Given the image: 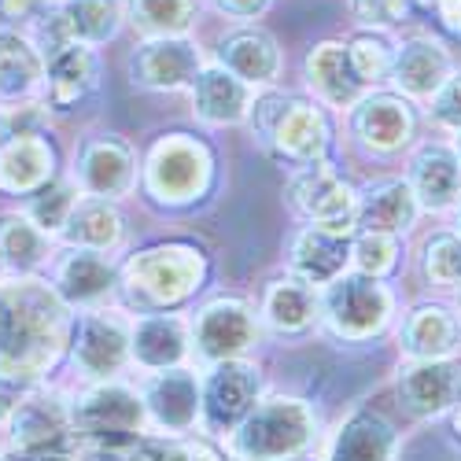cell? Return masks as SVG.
Returning a JSON list of instances; mask_svg holds the SVG:
<instances>
[{
  "instance_id": "6da1fadb",
  "label": "cell",
  "mask_w": 461,
  "mask_h": 461,
  "mask_svg": "<svg viewBox=\"0 0 461 461\" xmlns=\"http://www.w3.org/2000/svg\"><path fill=\"white\" fill-rule=\"evenodd\" d=\"M74 311L41 274L0 270V376L41 384L70 351Z\"/></svg>"
},
{
  "instance_id": "7a4b0ae2",
  "label": "cell",
  "mask_w": 461,
  "mask_h": 461,
  "mask_svg": "<svg viewBox=\"0 0 461 461\" xmlns=\"http://www.w3.org/2000/svg\"><path fill=\"white\" fill-rule=\"evenodd\" d=\"M248 126L266 156L288 170L329 163L332 126H329V114L321 111V104H314V100L288 96V93H262L251 104Z\"/></svg>"
},
{
  "instance_id": "3957f363",
  "label": "cell",
  "mask_w": 461,
  "mask_h": 461,
  "mask_svg": "<svg viewBox=\"0 0 461 461\" xmlns=\"http://www.w3.org/2000/svg\"><path fill=\"white\" fill-rule=\"evenodd\" d=\"M207 281V255L192 244H151L126 258L122 295L140 314H170Z\"/></svg>"
},
{
  "instance_id": "277c9868",
  "label": "cell",
  "mask_w": 461,
  "mask_h": 461,
  "mask_svg": "<svg viewBox=\"0 0 461 461\" xmlns=\"http://www.w3.org/2000/svg\"><path fill=\"white\" fill-rule=\"evenodd\" d=\"M214 151L192 133H167L148 148L140 163V185L159 207H192L214 188Z\"/></svg>"
},
{
  "instance_id": "5b68a950",
  "label": "cell",
  "mask_w": 461,
  "mask_h": 461,
  "mask_svg": "<svg viewBox=\"0 0 461 461\" xmlns=\"http://www.w3.org/2000/svg\"><path fill=\"white\" fill-rule=\"evenodd\" d=\"M314 436L318 417L311 406L292 395H270L229 439L240 461H299L314 447Z\"/></svg>"
},
{
  "instance_id": "8992f818",
  "label": "cell",
  "mask_w": 461,
  "mask_h": 461,
  "mask_svg": "<svg viewBox=\"0 0 461 461\" xmlns=\"http://www.w3.org/2000/svg\"><path fill=\"white\" fill-rule=\"evenodd\" d=\"M70 420L78 443H114L130 447L148 429V410L140 392L126 388L119 380L89 384L82 395L70 399Z\"/></svg>"
},
{
  "instance_id": "52a82bcc",
  "label": "cell",
  "mask_w": 461,
  "mask_h": 461,
  "mask_svg": "<svg viewBox=\"0 0 461 461\" xmlns=\"http://www.w3.org/2000/svg\"><path fill=\"white\" fill-rule=\"evenodd\" d=\"M392 306L395 299L384 288V281L355 274V270H348L343 277L321 288V321L332 336L348 343L380 336L392 321Z\"/></svg>"
},
{
  "instance_id": "ba28073f",
  "label": "cell",
  "mask_w": 461,
  "mask_h": 461,
  "mask_svg": "<svg viewBox=\"0 0 461 461\" xmlns=\"http://www.w3.org/2000/svg\"><path fill=\"white\" fill-rule=\"evenodd\" d=\"M126 23L122 0H56V5L33 23V45L41 56L63 45H89L100 49L119 37Z\"/></svg>"
},
{
  "instance_id": "9c48e42d",
  "label": "cell",
  "mask_w": 461,
  "mask_h": 461,
  "mask_svg": "<svg viewBox=\"0 0 461 461\" xmlns=\"http://www.w3.org/2000/svg\"><path fill=\"white\" fill-rule=\"evenodd\" d=\"M203 406H200V425L211 436H233L251 410L262 402V376L251 362L233 358L207 366V376L200 380Z\"/></svg>"
},
{
  "instance_id": "30bf717a",
  "label": "cell",
  "mask_w": 461,
  "mask_h": 461,
  "mask_svg": "<svg viewBox=\"0 0 461 461\" xmlns=\"http://www.w3.org/2000/svg\"><path fill=\"white\" fill-rule=\"evenodd\" d=\"M130 336H133V321H126L122 314H107V311H86L74 318V332H70V366L78 369V376L104 384L114 380L126 362H133L130 355Z\"/></svg>"
},
{
  "instance_id": "8fae6325",
  "label": "cell",
  "mask_w": 461,
  "mask_h": 461,
  "mask_svg": "<svg viewBox=\"0 0 461 461\" xmlns=\"http://www.w3.org/2000/svg\"><path fill=\"white\" fill-rule=\"evenodd\" d=\"M137 177H140V163L133 144L114 133H93L74 151L70 181L78 185L82 196L119 203L137 188Z\"/></svg>"
},
{
  "instance_id": "7c38bea8",
  "label": "cell",
  "mask_w": 461,
  "mask_h": 461,
  "mask_svg": "<svg viewBox=\"0 0 461 461\" xmlns=\"http://www.w3.org/2000/svg\"><path fill=\"white\" fill-rule=\"evenodd\" d=\"M285 196L292 211L306 225H325V229H348L355 233V207H358V188L343 177L332 163H314L292 170Z\"/></svg>"
},
{
  "instance_id": "4fadbf2b",
  "label": "cell",
  "mask_w": 461,
  "mask_h": 461,
  "mask_svg": "<svg viewBox=\"0 0 461 461\" xmlns=\"http://www.w3.org/2000/svg\"><path fill=\"white\" fill-rule=\"evenodd\" d=\"M258 332H262V321L255 314V306L237 295H221V299H211L196 314V321H192V351L207 366L233 362L255 348Z\"/></svg>"
},
{
  "instance_id": "5bb4252c",
  "label": "cell",
  "mask_w": 461,
  "mask_h": 461,
  "mask_svg": "<svg viewBox=\"0 0 461 461\" xmlns=\"http://www.w3.org/2000/svg\"><path fill=\"white\" fill-rule=\"evenodd\" d=\"M52 285L70 311H104L122 292V266L107 251L67 248L52 266Z\"/></svg>"
},
{
  "instance_id": "9a60e30c",
  "label": "cell",
  "mask_w": 461,
  "mask_h": 461,
  "mask_svg": "<svg viewBox=\"0 0 461 461\" xmlns=\"http://www.w3.org/2000/svg\"><path fill=\"white\" fill-rule=\"evenodd\" d=\"M126 70L137 89L177 93L192 89L196 74L203 70V52L192 37H148L130 52Z\"/></svg>"
},
{
  "instance_id": "2e32d148",
  "label": "cell",
  "mask_w": 461,
  "mask_h": 461,
  "mask_svg": "<svg viewBox=\"0 0 461 461\" xmlns=\"http://www.w3.org/2000/svg\"><path fill=\"white\" fill-rule=\"evenodd\" d=\"M413 133H417L413 107L399 93H366L351 107V137L366 156L392 159L413 144Z\"/></svg>"
},
{
  "instance_id": "e0dca14e",
  "label": "cell",
  "mask_w": 461,
  "mask_h": 461,
  "mask_svg": "<svg viewBox=\"0 0 461 461\" xmlns=\"http://www.w3.org/2000/svg\"><path fill=\"white\" fill-rule=\"evenodd\" d=\"M8 432H12V450H67V454L78 450L70 399H63L59 392L37 388V384L12 413Z\"/></svg>"
},
{
  "instance_id": "ac0fdd59",
  "label": "cell",
  "mask_w": 461,
  "mask_h": 461,
  "mask_svg": "<svg viewBox=\"0 0 461 461\" xmlns=\"http://www.w3.org/2000/svg\"><path fill=\"white\" fill-rule=\"evenodd\" d=\"M140 399L148 410V425H156L159 432L181 436V432H192L200 425V406H203L200 376L188 373L185 366L151 373L144 380Z\"/></svg>"
},
{
  "instance_id": "d6986e66",
  "label": "cell",
  "mask_w": 461,
  "mask_h": 461,
  "mask_svg": "<svg viewBox=\"0 0 461 461\" xmlns=\"http://www.w3.org/2000/svg\"><path fill=\"white\" fill-rule=\"evenodd\" d=\"M351 237L348 229H325V225H303L288 244V270L292 277L314 285L318 292L348 274L351 266Z\"/></svg>"
},
{
  "instance_id": "ffe728a7",
  "label": "cell",
  "mask_w": 461,
  "mask_h": 461,
  "mask_svg": "<svg viewBox=\"0 0 461 461\" xmlns=\"http://www.w3.org/2000/svg\"><path fill=\"white\" fill-rule=\"evenodd\" d=\"M450 74H454V59L447 52V45L436 41V37H429V33H413V37H406V41L395 45L388 82L399 89V96L432 100Z\"/></svg>"
},
{
  "instance_id": "44dd1931",
  "label": "cell",
  "mask_w": 461,
  "mask_h": 461,
  "mask_svg": "<svg viewBox=\"0 0 461 461\" xmlns=\"http://www.w3.org/2000/svg\"><path fill=\"white\" fill-rule=\"evenodd\" d=\"M303 78H306V89L314 93L318 104L325 107H343L351 111L366 93H373L351 63V52H348V41H321L306 52L303 59Z\"/></svg>"
},
{
  "instance_id": "7402d4cb",
  "label": "cell",
  "mask_w": 461,
  "mask_h": 461,
  "mask_svg": "<svg viewBox=\"0 0 461 461\" xmlns=\"http://www.w3.org/2000/svg\"><path fill=\"white\" fill-rule=\"evenodd\" d=\"M406 185L413 188L417 207L443 214L450 207L461 203V159L454 144H420L410 156V170H406Z\"/></svg>"
},
{
  "instance_id": "603a6c76",
  "label": "cell",
  "mask_w": 461,
  "mask_h": 461,
  "mask_svg": "<svg viewBox=\"0 0 461 461\" xmlns=\"http://www.w3.org/2000/svg\"><path fill=\"white\" fill-rule=\"evenodd\" d=\"M214 63H221L229 74L251 89H270L281 74V45L270 30L262 26H240L233 33H225L218 41V56Z\"/></svg>"
},
{
  "instance_id": "cb8c5ba5",
  "label": "cell",
  "mask_w": 461,
  "mask_h": 461,
  "mask_svg": "<svg viewBox=\"0 0 461 461\" xmlns=\"http://www.w3.org/2000/svg\"><path fill=\"white\" fill-rule=\"evenodd\" d=\"M417 196L406 185V177H380L366 188H358L355 207V233H392L406 237L417 225Z\"/></svg>"
},
{
  "instance_id": "d4e9b609",
  "label": "cell",
  "mask_w": 461,
  "mask_h": 461,
  "mask_svg": "<svg viewBox=\"0 0 461 461\" xmlns=\"http://www.w3.org/2000/svg\"><path fill=\"white\" fill-rule=\"evenodd\" d=\"M56 181V148L45 133H26L0 140V192L33 196Z\"/></svg>"
},
{
  "instance_id": "484cf974",
  "label": "cell",
  "mask_w": 461,
  "mask_h": 461,
  "mask_svg": "<svg viewBox=\"0 0 461 461\" xmlns=\"http://www.w3.org/2000/svg\"><path fill=\"white\" fill-rule=\"evenodd\" d=\"M399 399L413 417H439L461 402V366L443 362H406L399 373Z\"/></svg>"
},
{
  "instance_id": "4316f807",
  "label": "cell",
  "mask_w": 461,
  "mask_h": 461,
  "mask_svg": "<svg viewBox=\"0 0 461 461\" xmlns=\"http://www.w3.org/2000/svg\"><path fill=\"white\" fill-rule=\"evenodd\" d=\"M192 111L207 126H240L248 122L255 89L244 86L237 74H229L221 63H203V70L192 82Z\"/></svg>"
},
{
  "instance_id": "83f0119b",
  "label": "cell",
  "mask_w": 461,
  "mask_h": 461,
  "mask_svg": "<svg viewBox=\"0 0 461 461\" xmlns=\"http://www.w3.org/2000/svg\"><path fill=\"white\" fill-rule=\"evenodd\" d=\"M100 86V56L89 45H63L45 56V104L70 111L89 100Z\"/></svg>"
},
{
  "instance_id": "f1b7e54d",
  "label": "cell",
  "mask_w": 461,
  "mask_h": 461,
  "mask_svg": "<svg viewBox=\"0 0 461 461\" xmlns=\"http://www.w3.org/2000/svg\"><path fill=\"white\" fill-rule=\"evenodd\" d=\"M258 321L277 336H306L321 321V292L299 277H277L266 285Z\"/></svg>"
},
{
  "instance_id": "f546056e",
  "label": "cell",
  "mask_w": 461,
  "mask_h": 461,
  "mask_svg": "<svg viewBox=\"0 0 461 461\" xmlns=\"http://www.w3.org/2000/svg\"><path fill=\"white\" fill-rule=\"evenodd\" d=\"M192 351V325L177 314H140L133 321L130 355L140 369L163 373L177 369Z\"/></svg>"
},
{
  "instance_id": "4dcf8cb0",
  "label": "cell",
  "mask_w": 461,
  "mask_h": 461,
  "mask_svg": "<svg viewBox=\"0 0 461 461\" xmlns=\"http://www.w3.org/2000/svg\"><path fill=\"white\" fill-rule=\"evenodd\" d=\"M45 93V56L30 33L0 26V107L33 104Z\"/></svg>"
},
{
  "instance_id": "1f68e13d",
  "label": "cell",
  "mask_w": 461,
  "mask_h": 461,
  "mask_svg": "<svg viewBox=\"0 0 461 461\" xmlns=\"http://www.w3.org/2000/svg\"><path fill=\"white\" fill-rule=\"evenodd\" d=\"M402 351L410 362H443L461 348V318L439 303H420L402 318Z\"/></svg>"
},
{
  "instance_id": "d6a6232c",
  "label": "cell",
  "mask_w": 461,
  "mask_h": 461,
  "mask_svg": "<svg viewBox=\"0 0 461 461\" xmlns=\"http://www.w3.org/2000/svg\"><path fill=\"white\" fill-rule=\"evenodd\" d=\"M122 214L111 200L82 196L74 203L67 229H63V244L67 248H89V251H114L122 244Z\"/></svg>"
},
{
  "instance_id": "836d02e7",
  "label": "cell",
  "mask_w": 461,
  "mask_h": 461,
  "mask_svg": "<svg viewBox=\"0 0 461 461\" xmlns=\"http://www.w3.org/2000/svg\"><path fill=\"white\" fill-rule=\"evenodd\" d=\"M395 454V432L380 413H355L343 420V429L332 439L329 461H392Z\"/></svg>"
},
{
  "instance_id": "e575fe53",
  "label": "cell",
  "mask_w": 461,
  "mask_h": 461,
  "mask_svg": "<svg viewBox=\"0 0 461 461\" xmlns=\"http://www.w3.org/2000/svg\"><path fill=\"white\" fill-rule=\"evenodd\" d=\"M49 240L23 211L0 214V270L37 274L49 262Z\"/></svg>"
},
{
  "instance_id": "d590c367",
  "label": "cell",
  "mask_w": 461,
  "mask_h": 461,
  "mask_svg": "<svg viewBox=\"0 0 461 461\" xmlns=\"http://www.w3.org/2000/svg\"><path fill=\"white\" fill-rule=\"evenodd\" d=\"M126 19L144 37H188L196 0H126Z\"/></svg>"
},
{
  "instance_id": "8d00e7d4",
  "label": "cell",
  "mask_w": 461,
  "mask_h": 461,
  "mask_svg": "<svg viewBox=\"0 0 461 461\" xmlns=\"http://www.w3.org/2000/svg\"><path fill=\"white\" fill-rule=\"evenodd\" d=\"M82 196H78V185H74L70 177L67 181H52V185H45L41 192H33V196L26 200V218L41 229L45 237H63V229H67V218H70V211H74V203H78Z\"/></svg>"
},
{
  "instance_id": "74e56055",
  "label": "cell",
  "mask_w": 461,
  "mask_h": 461,
  "mask_svg": "<svg viewBox=\"0 0 461 461\" xmlns=\"http://www.w3.org/2000/svg\"><path fill=\"white\" fill-rule=\"evenodd\" d=\"M399 258H402V237H392V233H355L351 237L355 274L384 281L388 274L399 270Z\"/></svg>"
},
{
  "instance_id": "f35d334b",
  "label": "cell",
  "mask_w": 461,
  "mask_h": 461,
  "mask_svg": "<svg viewBox=\"0 0 461 461\" xmlns=\"http://www.w3.org/2000/svg\"><path fill=\"white\" fill-rule=\"evenodd\" d=\"M348 52H351V63H355V70H358V78H362L369 89L392 74L395 45H392L380 30H358L355 37H348Z\"/></svg>"
},
{
  "instance_id": "ab89813d",
  "label": "cell",
  "mask_w": 461,
  "mask_h": 461,
  "mask_svg": "<svg viewBox=\"0 0 461 461\" xmlns=\"http://www.w3.org/2000/svg\"><path fill=\"white\" fill-rule=\"evenodd\" d=\"M420 274L436 288L461 285V233H436L420 255Z\"/></svg>"
},
{
  "instance_id": "60d3db41",
  "label": "cell",
  "mask_w": 461,
  "mask_h": 461,
  "mask_svg": "<svg viewBox=\"0 0 461 461\" xmlns=\"http://www.w3.org/2000/svg\"><path fill=\"white\" fill-rule=\"evenodd\" d=\"M413 0H351V12L362 23V30H388L406 19Z\"/></svg>"
},
{
  "instance_id": "b9f144b4",
  "label": "cell",
  "mask_w": 461,
  "mask_h": 461,
  "mask_svg": "<svg viewBox=\"0 0 461 461\" xmlns=\"http://www.w3.org/2000/svg\"><path fill=\"white\" fill-rule=\"evenodd\" d=\"M429 104H432L429 111H432V122H436V126L461 133V70L450 74V78L443 82V89H439Z\"/></svg>"
},
{
  "instance_id": "7bdbcfd3",
  "label": "cell",
  "mask_w": 461,
  "mask_h": 461,
  "mask_svg": "<svg viewBox=\"0 0 461 461\" xmlns=\"http://www.w3.org/2000/svg\"><path fill=\"white\" fill-rule=\"evenodd\" d=\"M49 8H52V0H0V19H5L12 30L19 23H30L33 26Z\"/></svg>"
},
{
  "instance_id": "ee69618b",
  "label": "cell",
  "mask_w": 461,
  "mask_h": 461,
  "mask_svg": "<svg viewBox=\"0 0 461 461\" xmlns=\"http://www.w3.org/2000/svg\"><path fill=\"white\" fill-rule=\"evenodd\" d=\"M167 461H233V457H225L203 439H185V443H167Z\"/></svg>"
},
{
  "instance_id": "f6af8a7d",
  "label": "cell",
  "mask_w": 461,
  "mask_h": 461,
  "mask_svg": "<svg viewBox=\"0 0 461 461\" xmlns=\"http://www.w3.org/2000/svg\"><path fill=\"white\" fill-rule=\"evenodd\" d=\"M211 5H214L221 15L237 19V23H255L266 8L274 5V0H211Z\"/></svg>"
},
{
  "instance_id": "bcb514c9",
  "label": "cell",
  "mask_w": 461,
  "mask_h": 461,
  "mask_svg": "<svg viewBox=\"0 0 461 461\" xmlns=\"http://www.w3.org/2000/svg\"><path fill=\"white\" fill-rule=\"evenodd\" d=\"M26 392H30V384L0 376V425H8V420H12V413L19 410V402L26 399Z\"/></svg>"
},
{
  "instance_id": "7dc6e473",
  "label": "cell",
  "mask_w": 461,
  "mask_h": 461,
  "mask_svg": "<svg viewBox=\"0 0 461 461\" xmlns=\"http://www.w3.org/2000/svg\"><path fill=\"white\" fill-rule=\"evenodd\" d=\"M133 447V443H130ZM130 447H114V443H78V461H133Z\"/></svg>"
},
{
  "instance_id": "c3c4849f",
  "label": "cell",
  "mask_w": 461,
  "mask_h": 461,
  "mask_svg": "<svg viewBox=\"0 0 461 461\" xmlns=\"http://www.w3.org/2000/svg\"><path fill=\"white\" fill-rule=\"evenodd\" d=\"M420 5L432 8L450 33H461V0H420Z\"/></svg>"
},
{
  "instance_id": "681fc988",
  "label": "cell",
  "mask_w": 461,
  "mask_h": 461,
  "mask_svg": "<svg viewBox=\"0 0 461 461\" xmlns=\"http://www.w3.org/2000/svg\"><path fill=\"white\" fill-rule=\"evenodd\" d=\"M8 461H78V450H12Z\"/></svg>"
},
{
  "instance_id": "f907efd6",
  "label": "cell",
  "mask_w": 461,
  "mask_h": 461,
  "mask_svg": "<svg viewBox=\"0 0 461 461\" xmlns=\"http://www.w3.org/2000/svg\"><path fill=\"white\" fill-rule=\"evenodd\" d=\"M454 432H457V436H461V402H457V406H454Z\"/></svg>"
},
{
  "instance_id": "816d5d0a",
  "label": "cell",
  "mask_w": 461,
  "mask_h": 461,
  "mask_svg": "<svg viewBox=\"0 0 461 461\" xmlns=\"http://www.w3.org/2000/svg\"><path fill=\"white\" fill-rule=\"evenodd\" d=\"M454 151H457V159H461V133H457V144H454Z\"/></svg>"
},
{
  "instance_id": "f5cc1de1",
  "label": "cell",
  "mask_w": 461,
  "mask_h": 461,
  "mask_svg": "<svg viewBox=\"0 0 461 461\" xmlns=\"http://www.w3.org/2000/svg\"><path fill=\"white\" fill-rule=\"evenodd\" d=\"M457 318H461V285H457Z\"/></svg>"
},
{
  "instance_id": "db71d44e",
  "label": "cell",
  "mask_w": 461,
  "mask_h": 461,
  "mask_svg": "<svg viewBox=\"0 0 461 461\" xmlns=\"http://www.w3.org/2000/svg\"><path fill=\"white\" fill-rule=\"evenodd\" d=\"M457 233H461V203H457Z\"/></svg>"
},
{
  "instance_id": "11a10c76",
  "label": "cell",
  "mask_w": 461,
  "mask_h": 461,
  "mask_svg": "<svg viewBox=\"0 0 461 461\" xmlns=\"http://www.w3.org/2000/svg\"><path fill=\"white\" fill-rule=\"evenodd\" d=\"M233 461H240V457H237V454H233Z\"/></svg>"
},
{
  "instance_id": "9f6ffc18",
  "label": "cell",
  "mask_w": 461,
  "mask_h": 461,
  "mask_svg": "<svg viewBox=\"0 0 461 461\" xmlns=\"http://www.w3.org/2000/svg\"><path fill=\"white\" fill-rule=\"evenodd\" d=\"M0 461H8V457H0Z\"/></svg>"
}]
</instances>
